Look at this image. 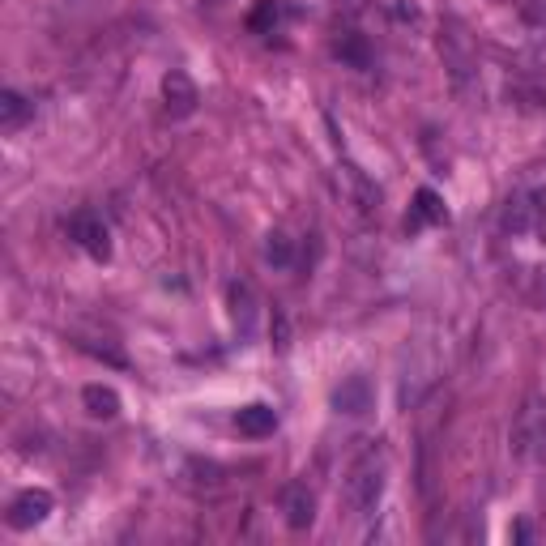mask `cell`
Returning <instances> with one entry per match:
<instances>
[{"instance_id": "6da1fadb", "label": "cell", "mask_w": 546, "mask_h": 546, "mask_svg": "<svg viewBox=\"0 0 546 546\" xmlns=\"http://www.w3.org/2000/svg\"><path fill=\"white\" fill-rule=\"evenodd\" d=\"M380 495H384V453L367 448V453L350 465L346 487H342V504H346L350 517H372L380 508Z\"/></svg>"}, {"instance_id": "7a4b0ae2", "label": "cell", "mask_w": 546, "mask_h": 546, "mask_svg": "<svg viewBox=\"0 0 546 546\" xmlns=\"http://www.w3.org/2000/svg\"><path fill=\"white\" fill-rule=\"evenodd\" d=\"M512 453L517 457H542L546 453V401L529 397L517 423H512Z\"/></svg>"}, {"instance_id": "3957f363", "label": "cell", "mask_w": 546, "mask_h": 546, "mask_svg": "<svg viewBox=\"0 0 546 546\" xmlns=\"http://www.w3.org/2000/svg\"><path fill=\"white\" fill-rule=\"evenodd\" d=\"M64 231H69L73 244L82 252H90L94 261H111V231L94 210H77L69 222H64Z\"/></svg>"}, {"instance_id": "277c9868", "label": "cell", "mask_w": 546, "mask_h": 546, "mask_svg": "<svg viewBox=\"0 0 546 546\" xmlns=\"http://www.w3.org/2000/svg\"><path fill=\"white\" fill-rule=\"evenodd\" d=\"M52 508H56V500H52V491H43V487H26V491H18L13 495V504H9V529H35V525H43L47 517H52Z\"/></svg>"}, {"instance_id": "5b68a950", "label": "cell", "mask_w": 546, "mask_h": 546, "mask_svg": "<svg viewBox=\"0 0 546 546\" xmlns=\"http://www.w3.org/2000/svg\"><path fill=\"white\" fill-rule=\"evenodd\" d=\"M163 103H167L171 116H192V111H197V103H201L197 82H192L184 69H171V73L163 77Z\"/></svg>"}, {"instance_id": "8992f818", "label": "cell", "mask_w": 546, "mask_h": 546, "mask_svg": "<svg viewBox=\"0 0 546 546\" xmlns=\"http://www.w3.org/2000/svg\"><path fill=\"white\" fill-rule=\"evenodd\" d=\"M333 410L337 414H350V419H359V414L372 410V380L367 376H350L333 389Z\"/></svg>"}, {"instance_id": "52a82bcc", "label": "cell", "mask_w": 546, "mask_h": 546, "mask_svg": "<svg viewBox=\"0 0 546 546\" xmlns=\"http://www.w3.org/2000/svg\"><path fill=\"white\" fill-rule=\"evenodd\" d=\"M282 517L291 529H312L316 521V495L308 491V483H291L282 491Z\"/></svg>"}, {"instance_id": "ba28073f", "label": "cell", "mask_w": 546, "mask_h": 546, "mask_svg": "<svg viewBox=\"0 0 546 546\" xmlns=\"http://www.w3.org/2000/svg\"><path fill=\"white\" fill-rule=\"evenodd\" d=\"M235 427H239V436H248V440H265L278 431V414H273V406H265V401H252V406L235 414Z\"/></svg>"}, {"instance_id": "9c48e42d", "label": "cell", "mask_w": 546, "mask_h": 546, "mask_svg": "<svg viewBox=\"0 0 546 546\" xmlns=\"http://www.w3.org/2000/svg\"><path fill=\"white\" fill-rule=\"evenodd\" d=\"M440 222H448L444 201H440L431 188H419V192H414L410 214H406V231H419V227H440Z\"/></svg>"}, {"instance_id": "30bf717a", "label": "cell", "mask_w": 546, "mask_h": 546, "mask_svg": "<svg viewBox=\"0 0 546 546\" xmlns=\"http://www.w3.org/2000/svg\"><path fill=\"white\" fill-rule=\"evenodd\" d=\"M286 18H291L286 0H256L252 13H248V30L252 35H273V30H282Z\"/></svg>"}, {"instance_id": "8fae6325", "label": "cell", "mask_w": 546, "mask_h": 546, "mask_svg": "<svg viewBox=\"0 0 546 546\" xmlns=\"http://www.w3.org/2000/svg\"><path fill=\"white\" fill-rule=\"evenodd\" d=\"M333 56L350 64V69H372V43H367L359 30H346V35L333 39Z\"/></svg>"}, {"instance_id": "7c38bea8", "label": "cell", "mask_w": 546, "mask_h": 546, "mask_svg": "<svg viewBox=\"0 0 546 546\" xmlns=\"http://www.w3.org/2000/svg\"><path fill=\"white\" fill-rule=\"evenodd\" d=\"M342 180H346V192H350V201L359 205L363 214H372L376 205H380V188L367 180V175L355 167V163H342Z\"/></svg>"}, {"instance_id": "4fadbf2b", "label": "cell", "mask_w": 546, "mask_h": 546, "mask_svg": "<svg viewBox=\"0 0 546 546\" xmlns=\"http://www.w3.org/2000/svg\"><path fill=\"white\" fill-rule=\"evenodd\" d=\"M82 406H86L90 419H116V414H120V393L111 389V384H86Z\"/></svg>"}, {"instance_id": "5bb4252c", "label": "cell", "mask_w": 546, "mask_h": 546, "mask_svg": "<svg viewBox=\"0 0 546 546\" xmlns=\"http://www.w3.org/2000/svg\"><path fill=\"white\" fill-rule=\"evenodd\" d=\"M231 316H235V325L244 337H252L256 329V295H252V286L248 282H231Z\"/></svg>"}, {"instance_id": "9a60e30c", "label": "cell", "mask_w": 546, "mask_h": 546, "mask_svg": "<svg viewBox=\"0 0 546 546\" xmlns=\"http://www.w3.org/2000/svg\"><path fill=\"white\" fill-rule=\"evenodd\" d=\"M30 111H35V107H30L18 90H5V94H0V128H5V133L22 128V124L30 120Z\"/></svg>"}, {"instance_id": "2e32d148", "label": "cell", "mask_w": 546, "mask_h": 546, "mask_svg": "<svg viewBox=\"0 0 546 546\" xmlns=\"http://www.w3.org/2000/svg\"><path fill=\"white\" fill-rule=\"evenodd\" d=\"M265 261L269 265H278V269H286L295 261V239L291 235H282V231H273L269 239H265Z\"/></svg>"}, {"instance_id": "e0dca14e", "label": "cell", "mask_w": 546, "mask_h": 546, "mask_svg": "<svg viewBox=\"0 0 546 546\" xmlns=\"http://www.w3.org/2000/svg\"><path fill=\"white\" fill-rule=\"evenodd\" d=\"M538 231L546 239V192H538Z\"/></svg>"}]
</instances>
